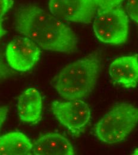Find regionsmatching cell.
I'll return each mask as SVG.
<instances>
[{
	"label": "cell",
	"instance_id": "cell-10",
	"mask_svg": "<svg viewBox=\"0 0 138 155\" xmlns=\"http://www.w3.org/2000/svg\"><path fill=\"white\" fill-rule=\"evenodd\" d=\"M18 113L20 120L26 123L37 124L42 119V100L40 91L28 88L18 97Z\"/></svg>",
	"mask_w": 138,
	"mask_h": 155
},
{
	"label": "cell",
	"instance_id": "cell-16",
	"mask_svg": "<svg viewBox=\"0 0 138 155\" xmlns=\"http://www.w3.org/2000/svg\"><path fill=\"white\" fill-rule=\"evenodd\" d=\"M8 112V107L7 106L0 107V130L2 125L5 120Z\"/></svg>",
	"mask_w": 138,
	"mask_h": 155
},
{
	"label": "cell",
	"instance_id": "cell-15",
	"mask_svg": "<svg viewBox=\"0 0 138 155\" xmlns=\"http://www.w3.org/2000/svg\"><path fill=\"white\" fill-rule=\"evenodd\" d=\"M11 74V70L0 56V82Z\"/></svg>",
	"mask_w": 138,
	"mask_h": 155
},
{
	"label": "cell",
	"instance_id": "cell-4",
	"mask_svg": "<svg viewBox=\"0 0 138 155\" xmlns=\"http://www.w3.org/2000/svg\"><path fill=\"white\" fill-rule=\"evenodd\" d=\"M92 26L97 38L105 44H122L126 42L129 36L128 16L118 7L99 10L94 18Z\"/></svg>",
	"mask_w": 138,
	"mask_h": 155
},
{
	"label": "cell",
	"instance_id": "cell-13",
	"mask_svg": "<svg viewBox=\"0 0 138 155\" xmlns=\"http://www.w3.org/2000/svg\"><path fill=\"white\" fill-rule=\"evenodd\" d=\"M138 0H127L126 10L127 15L134 21L138 23Z\"/></svg>",
	"mask_w": 138,
	"mask_h": 155
},
{
	"label": "cell",
	"instance_id": "cell-11",
	"mask_svg": "<svg viewBox=\"0 0 138 155\" xmlns=\"http://www.w3.org/2000/svg\"><path fill=\"white\" fill-rule=\"evenodd\" d=\"M32 143L24 134L11 132L0 137V155H32Z\"/></svg>",
	"mask_w": 138,
	"mask_h": 155
},
{
	"label": "cell",
	"instance_id": "cell-14",
	"mask_svg": "<svg viewBox=\"0 0 138 155\" xmlns=\"http://www.w3.org/2000/svg\"><path fill=\"white\" fill-rule=\"evenodd\" d=\"M13 0H0V21H2L5 15L12 8Z\"/></svg>",
	"mask_w": 138,
	"mask_h": 155
},
{
	"label": "cell",
	"instance_id": "cell-12",
	"mask_svg": "<svg viewBox=\"0 0 138 155\" xmlns=\"http://www.w3.org/2000/svg\"><path fill=\"white\" fill-rule=\"evenodd\" d=\"M97 8L100 10H109L116 8L123 0H92Z\"/></svg>",
	"mask_w": 138,
	"mask_h": 155
},
{
	"label": "cell",
	"instance_id": "cell-1",
	"mask_svg": "<svg viewBox=\"0 0 138 155\" xmlns=\"http://www.w3.org/2000/svg\"><path fill=\"white\" fill-rule=\"evenodd\" d=\"M16 29L43 50L68 54L77 50L78 39L75 32L38 5L20 7L16 15Z\"/></svg>",
	"mask_w": 138,
	"mask_h": 155
},
{
	"label": "cell",
	"instance_id": "cell-5",
	"mask_svg": "<svg viewBox=\"0 0 138 155\" xmlns=\"http://www.w3.org/2000/svg\"><path fill=\"white\" fill-rule=\"evenodd\" d=\"M51 109L57 120L75 137L84 132L91 117L89 106L82 99L55 101Z\"/></svg>",
	"mask_w": 138,
	"mask_h": 155
},
{
	"label": "cell",
	"instance_id": "cell-9",
	"mask_svg": "<svg viewBox=\"0 0 138 155\" xmlns=\"http://www.w3.org/2000/svg\"><path fill=\"white\" fill-rule=\"evenodd\" d=\"M32 153L35 155H73V145L65 137L48 133L40 137L32 143Z\"/></svg>",
	"mask_w": 138,
	"mask_h": 155
},
{
	"label": "cell",
	"instance_id": "cell-7",
	"mask_svg": "<svg viewBox=\"0 0 138 155\" xmlns=\"http://www.w3.org/2000/svg\"><path fill=\"white\" fill-rule=\"evenodd\" d=\"M48 8L61 21L87 24L94 19L97 8L92 0H49Z\"/></svg>",
	"mask_w": 138,
	"mask_h": 155
},
{
	"label": "cell",
	"instance_id": "cell-3",
	"mask_svg": "<svg viewBox=\"0 0 138 155\" xmlns=\"http://www.w3.org/2000/svg\"><path fill=\"white\" fill-rule=\"evenodd\" d=\"M138 109L128 103L115 105L96 124L95 134L101 141L114 144L124 140L138 124Z\"/></svg>",
	"mask_w": 138,
	"mask_h": 155
},
{
	"label": "cell",
	"instance_id": "cell-17",
	"mask_svg": "<svg viewBox=\"0 0 138 155\" xmlns=\"http://www.w3.org/2000/svg\"><path fill=\"white\" fill-rule=\"evenodd\" d=\"M5 34H6V31L3 28L1 21H0V38L2 37Z\"/></svg>",
	"mask_w": 138,
	"mask_h": 155
},
{
	"label": "cell",
	"instance_id": "cell-2",
	"mask_svg": "<svg viewBox=\"0 0 138 155\" xmlns=\"http://www.w3.org/2000/svg\"><path fill=\"white\" fill-rule=\"evenodd\" d=\"M101 67L98 53L66 65L53 78L54 88L66 100L82 99L94 90Z\"/></svg>",
	"mask_w": 138,
	"mask_h": 155
},
{
	"label": "cell",
	"instance_id": "cell-8",
	"mask_svg": "<svg viewBox=\"0 0 138 155\" xmlns=\"http://www.w3.org/2000/svg\"><path fill=\"white\" fill-rule=\"evenodd\" d=\"M109 74L112 80L126 88H133L138 85V54L121 56L111 63Z\"/></svg>",
	"mask_w": 138,
	"mask_h": 155
},
{
	"label": "cell",
	"instance_id": "cell-6",
	"mask_svg": "<svg viewBox=\"0 0 138 155\" xmlns=\"http://www.w3.org/2000/svg\"><path fill=\"white\" fill-rule=\"evenodd\" d=\"M40 47L27 37H17L8 44L5 56L8 66L19 72H26L39 61Z\"/></svg>",
	"mask_w": 138,
	"mask_h": 155
}]
</instances>
